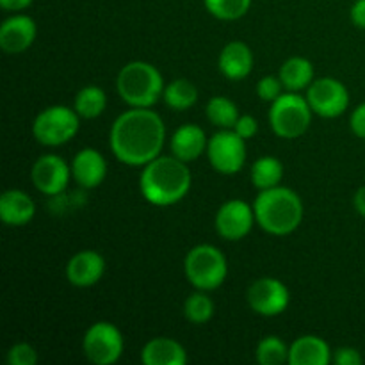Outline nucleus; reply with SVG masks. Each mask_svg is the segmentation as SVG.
Returning a JSON list of instances; mask_svg holds the SVG:
<instances>
[{
    "label": "nucleus",
    "mask_w": 365,
    "mask_h": 365,
    "mask_svg": "<svg viewBox=\"0 0 365 365\" xmlns=\"http://www.w3.org/2000/svg\"><path fill=\"white\" fill-rule=\"evenodd\" d=\"M166 125L150 107H132L116 118L109 132V146L120 163L146 166L160 155Z\"/></svg>",
    "instance_id": "nucleus-1"
},
{
    "label": "nucleus",
    "mask_w": 365,
    "mask_h": 365,
    "mask_svg": "<svg viewBox=\"0 0 365 365\" xmlns=\"http://www.w3.org/2000/svg\"><path fill=\"white\" fill-rule=\"evenodd\" d=\"M187 163L175 155H159L143 166L139 189L143 198L157 207H170L187 196L191 189V171Z\"/></svg>",
    "instance_id": "nucleus-2"
},
{
    "label": "nucleus",
    "mask_w": 365,
    "mask_h": 365,
    "mask_svg": "<svg viewBox=\"0 0 365 365\" xmlns=\"http://www.w3.org/2000/svg\"><path fill=\"white\" fill-rule=\"evenodd\" d=\"M259 227L271 235H289L302 225L303 202L296 191L289 187L264 189L253 202Z\"/></svg>",
    "instance_id": "nucleus-3"
},
{
    "label": "nucleus",
    "mask_w": 365,
    "mask_h": 365,
    "mask_svg": "<svg viewBox=\"0 0 365 365\" xmlns=\"http://www.w3.org/2000/svg\"><path fill=\"white\" fill-rule=\"evenodd\" d=\"M164 81L160 71L146 61H132L125 64L116 78L118 95L130 107H152L164 95Z\"/></svg>",
    "instance_id": "nucleus-4"
},
{
    "label": "nucleus",
    "mask_w": 365,
    "mask_h": 365,
    "mask_svg": "<svg viewBox=\"0 0 365 365\" xmlns=\"http://www.w3.org/2000/svg\"><path fill=\"white\" fill-rule=\"evenodd\" d=\"M184 271L192 287L198 291H214L227 280V257L216 246L198 245L185 255Z\"/></svg>",
    "instance_id": "nucleus-5"
},
{
    "label": "nucleus",
    "mask_w": 365,
    "mask_h": 365,
    "mask_svg": "<svg viewBox=\"0 0 365 365\" xmlns=\"http://www.w3.org/2000/svg\"><path fill=\"white\" fill-rule=\"evenodd\" d=\"M314 110L305 96L287 91L278 96L269 109V125L282 139H296L309 130Z\"/></svg>",
    "instance_id": "nucleus-6"
},
{
    "label": "nucleus",
    "mask_w": 365,
    "mask_h": 365,
    "mask_svg": "<svg viewBox=\"0 0 365 365\" xmlns=\"http://www.w3.org/2000/svg\"><path fill=\"white\" fill-rule=\"evenodd\" d=\"M81 127V116L68 106H50L36 116L32 135L43 146H61L71 141Z\"/></svg>",
    "instance_id": "nucleus-7"
},
{
    "label": "nucleus",
    "mask_w": 365,
    "mask_h": 365,
    "mask_svg": "<svg viewBox=\"0 0 365 365\" xmlns=\"http://www.w3.org/2000/svg\"><path fill=\"white\" fill-rule=\"evenodd\" d=\"M123 335L107 321H98L91 324L82 339L84 356L95 365H113L123 355Z\"/></svg>",
    "instance_id": "nucleus-8"
},
{
    "label": "nucleus",
    "mask_w": 365,
    "mask_h": 365,
    "mask_svg": "<svg viewBox=\"0 0 365 365\" xmlns=\"http://www.w3.org/2000/svg\"><path fill=\"white\" fill-rule=\"evenodd\" d=\"M207 157L217 173L235 175L246 163V139L234 128H220L207 143Z\"/></svg>",
    "instance_id": "nucleus-9"
},
{
    "label": "nucleus",
    "mask_w": 365,
    "mask_h": 365,
    "mask_svg": "<svg viewBox=\"0 0 365 365\" xmlns=\"http://www.w3.org/2000/svg\"><path fill=\"white\" fill-rule=\"evenodd\" d=\"M305 98L314 114L321 118H339L349 107L348 88L334 77L314 78Z\"/></svg>",
    "instance_id": "nucleus-10"
},
{
    "label": "nucleus",
    "mask_w": 365,
    "mask_h": 365,
    "mask_svg": "<svg viewBox=\"0 0 365 365\" xmlns=\"http://www.w3.org/2000/svg\"><path fill=\"white\" fill-rule=\"evenodd\" d=\"M246 299L253 312L264 317H274L287 310L291 294L284 282H280L278 278L264 277L250 285Z\"/></svg>",
    "instance_id": "nucleus-11"
},
{
    "label": "nucleus",
    "mask_w": 365,
    "mask_h": 365,
    "mask_svg": "<svg viewBox=\"0 0 365 365\" xmlns=\"http://www.w3.org/2000/svg\"><path fill=\"white\" fill-rule=\"evenodd\" d=\"M255 210L242 200H228L217 209L216 225L217 234L227 241H241L252 232L255 225Z\"/></svg>",
    "instance_id": "nucleus-12"
},
{
    "label": "nucleus",
    "mask_w": 365,
    "mask_h": 365,
    "mask_svg": "<svg viewBox=\"0 0 365 365\" xmlns=\"http://www.w3.org/2000/svg\"><path fill=\"white\" fill-rule=\"evenodd\" d=\"M71 168L66 160L53 153L41 155L34 163L31 171V178L34 187L46 196L61 195L70 184Z\"/></svg>",
    "instance_id": "nucleus-13"
},
{
    "label": "nucleus",
    "mask_w": 365,
    "mask_h": 365,
    "mask_svg": "<svg viewBox=\"0 0 365 365\" xmlns=\"http://www.w3.org/2000/svg\"><path fill=\"white\" fill-rule=\"evenodd\" d=\"M36 36H38L36 21L27 14H14L0 25V48L11 56L24 53L25 50L31 48Z\"/></svg>",
    "instance_id": "nucleus-14"
},
{
    "label": "nucleus",
    "mask_w": 365,
    "mask_h": 365,
    "mask_svg": "<svg viewBox=\"0 0 365 365\" xmlns=\"http://www.w3.org/2000/svg\"><path fill=\"white\" fill-rule=\"evenodd\" d=\"M66 280L75 287H91L102 280L106 273V259L95 250L75 253L66 264Z\"/></svg>",
    "instance_id": "nucleus-15"
},
{
    "label": "nucleus",
    "mask_w": 365,
    "mask_h": 365,
    "mask_svg": "<svg viewBox=\"0 0 365 365\" xmlns=\"http://www.w3.org/2000/svg\"><path fill=\"white\" fill-rule=\"evenodd\" d=\"M71 177L81 187L95 189L106 180V157L95 148H82L71 160Z\"/></svg>",
    "instance_id": "nucleus-16"
},
{
    "label": "nucleus",
    "mask_w": 365,
    "mask_h": 365,
    "mask_svg": "<svg viewBox=\"0 0 365 365\" xmlns=\"http://www.w3.org/2000/svg\"><path fill=\"white\" fill-rule=\"evenodd\" d=\"M36 214V203L20 189H7L0 196V220L7 227H25Z\"/></svg>",
    "instance_id": "nucleus-17"
},
{
    "label": "nucleus",
    "mask_w": 365,
    "mask_h": 365,
    "mask_svg": "<svg viewBox=\"0 0 365 365\" xmlns=\"http://www.w3.org/2000/svg\"><path fill=\"white\" fill-rule=\"evenodd\" d=\"M253 52L246 43L230 41L223 46L220 53V71L228 81L246 78L253 70Z\"/></svg>",
    "instance_id": "nucleus-18"
},
{
    "label": "nucleus",
    "mask_w": 365,
    "mask_h": 365,
    "mask_svg": "<svg viewBox=\"0 0 365 365\" xmlns=\"http://www.w3.org/2000/svg\"><path fill=\"white\" fill-rule=\"evenodd\" d=\"M207 143L209 139L205 138L203 128H200L198 125L185 123L171 135V155L184 163H191L207 152Z\"/></svg>",
    "instance_id": "nucleus-19"
},
{
    "label": "nucleus",
    "mask_w": 365,
    "mask_h": 365,
    "mask_svg": "<svg viewBox=\"0 0 365 365\" xmlns=\"http://www.w3.org/2000/svg\"><path fill=\"white\" fill-rule=\"evenodd\" d=\"M331 356L334 355L328 342L317 335H303L296 339L289 349L291 365H328Z\"/></svg>",
    "instance_id": "nucleus-20"
},
{
    "label": "nucleus",
    "mask_w": 365,
    "mask_h": 365,
    "mask_svg": "<svg viewBox=\"0 0 365 365\" xmlns=\"http://www.w3.org/2000/svg\"><path fill=\"white\" fill-rule=\"evenodd\" d=\"M141 360L145 365H184L187 362V353L175 339L155 337L145 344Z\"/></svg>",
    "instance_id": "nucleus-21"
},
{
    "label": "nucleus",
    "mask_w": 365,
    "mask_h": 365,
    "mask_svg": "<svg viewBox=\"0 0 365 365\" xmlns=\"http://www.w3.org/2000/svg\"><path fill=\"white\" fill-rule=\"evenodd\" d=\"M285 91H302L314 82V66L307 57H291L278 71Z\"/></svg>",
    "instance_id": "nucleus-22"
},
{
    "label": "nucleus",
    "mask_w": 365,
    "mask_h": 365,
    "mask_svg": "<svg viewBox=\"0 0 365 365\" xmlns=\"http://www.w3.org/2000/svg\"><path fill=\"white\" fill-rule=\"evenodd\" d=\"M250 177H252V184L260 191L277 187L284 178V164L277 157H260L253 163Z\"/></svg>",
    "instance_id": "nucleus-23"
},
{
    "label": "nucleus",
    "mask_w": 365,
    "mask_h": 365,
    "mask_svg": "<svg viewBox=\"0 0 365 365\" xmlns=\"http://www.w3.org/2000/svg\"><path fill=\"white\" fill-rule=\"evenodd\" d=\"M107 96L106 91L98 86H86L75 96L73 109L84 120H95L106 110Z\"/></svg>",
    "instance_id": "nucleus-24"
},
{
    "label": "nucleus",
    "mask_w": 365,
    "mask_h": 365,
    "mask_svg": "<svg viewBox=\"0 0 365 365\" xmlns=\"http://www.w3.org/2000/svg\"><path fill=\"white\" fill-rule=\"evenodd\" d=\"M163 98L171 109L187 110L198 102V89L187 78H177L164 88Z\"/></svg>",
    "instance_id": "nucleus-25"
},
{
    "label": "nucleus",
    "mask_w": 365,
    "mask_h": 365,
    "mask_svg": "<svg viewBox=\"0 0 365 365\" xmlns=\"http://www.w3.org/2000/svg\"><path fill=\"white\" fill-rule=\"evenodd\" d=\"M207 118L217 128H234L239 120V109L227 96H212L205 107Z\"/></svg>",
    "instance_id": "nucleus-26"
},
{
    "label": "nucleus",
    "mask_w": 365,
    "mask_h": 365,
    "mask_svg": "<svg viewBox=\"0 0 365 365\" xmlns=\"http://www.w3.org/2000/svg\"><path fill=\"white\" fill-rule=\"evenodd\" d=\"M212 298L207 294V291H198L189 294L184 302V316L191 321L192 324H205L212 319L214 316Z\"/></svg>",
    "instance_id": "nucleus-27"
},
{
    "label": "nucleus",
    "mask_w": 365,
    "mask_h": 365,
    "mask_svg": "<svg viewBox=\"0 0 365 365\" xmlns=\"http://www.w3.org/2000/svg\"><path fill=\"white\" fill-rule=\"evenodd\" d=\"M289 349L291 346L285 344L277 335H267L257 346V362L260 365H282L289 364Z\"/></svg>",
    "instance_id": "nucleus-28"
},
{
    "label": "nucleus",
    "mask_w": 365,
    "mask_h": 365,
    "mask_svg": "<svg viewBox=\"0 0 365 365\" xmlns=\"http://www.w3.org/2000/svg\"><path fill=\"white\" fill-rule=\"evenodd\" d=\"M203 4L214 18L225 21L239 20L252 7V0H203Z\"/></svg>",
    "instance_id": "nucleus-29"
},
{
    "label": "nucleus",
    "mask_w": 365,
    "mask_h": 365,
    "mask_svg": "<svg viewBox=\"0 0 365 365\" xmlns=\"http://www.w3.org/2000/svg\"><path fill=\"white\" fill-rule=\"evenodd\" d=\"M7 364L9 365H36L38 364V351L34 346L27 342H18L11 346L7 351Z\"/></svg>",
    "instance_id": "nucleus-30"
},
{
    "label": "nucleus",
    "mask_w": 365,
    "mask_h": 365,
    "mask_svg": "<svg viewBox=\"0 0 365 365\" xmlns=\"http://www.w3.org/2000/svg\"><path fill=\"white\" fill-rule=\"evenodd\" d=\"M284 84H282L280 77H274V75H266L259 81L257 84V95L264 100V102L273 103L278 96L284 95Z\"/></svg>",
    "instance_id": "nucleus-31"
},
{
    "label": "nucleus",
    "mask_w": 365,
    "mask_h": 365,
    "mask_svg": "<svg viewBox=\"0 0 365 365\" xmlns=\"http://www.w3.org/2000/svg\"><path fill=\"white\" fill-rule=\"evenodd\" d=\"M331 362L337 365H362L364 356L360 355V351L351 346H342V348L335 349L334 356H331Z\"/></svg>",
    "instance_id": "nucleus-32"
},
{
    "label": "nucleus",
    "mask_w": 365,
    "mask_h": 365,
    "mask_svg": "<svg viewBox=\"0 0 365 365\" xmlns=\"http://www.w3.org/2000/svg\"><path fill=\"white\" fill-rule=\"evenodd\" d=\"M234 130L242 139H252L257 134V130H259V123H257V120L252 114H242V116H239L237 123L234 125Z\"/></svg>",
    "instance_id": "nucleus-33"
},
{
    "label": "nucleus",
    "mask_w": 365,
    "mask_h": 365,
    "mask_svg": "<svg viewBox=\"0 0 365 365\" xmlns=\"http://www.w3.org/2000/svg\"><path fill=\"white\" fill-rule=\"evenodd\" d=\"M349 125H351V130L355 132L356 138L365 139V102L360 103V106L353 110L351 118H349Z\"/></svg>",
    "instance_id": "nucleus-34"
},
{
    "label": "nucleus",
    "mask_w": 365,
    "mask_h": 365,
    "mask_svg": "<svg viewBox=\"0 0 365 365\" xmlns=\"http://www.w3.org/2000/svg\"><path fill=\"white\" fill-rule=\"evenodd\" d=\"M349 16H351V21L359 29H365V0H356L351 6V11H349Z\"/></svg>",
    "instance_id": "nucleus-35"
},
{
    "label": "nucleus",
    "mask_w": 365,
    "mask_h": 365,
    "mask_svg": "<svg viewBox=\"0 0 365 365\" xmlns=\"http://www.w3.org/2000/svg\"><path fill=\"white\" fill-rule=\"evenodd\" d=\"M32 4V0H0V6L4 11H11V13H18V11L27 9Z\"/></svg>",
    "instance_id": "nucleus-36"
},
{
    "label": "nucleus",
    "mask_w": 365,
    "mask_h": 365,
    "mask_svg": "<svg viewBox=\"0 0 365 365\" xmlns=\"http://www.w3.org/2000/svg\"><path fill=\"white\" fill-rule=\"evenodd\" d=\"M353 203H355V209L360 216L365 217V185L355 192V198H353Z\"/></svg>",
    "instance_id": "nucleus-37"
}]
</instances>
